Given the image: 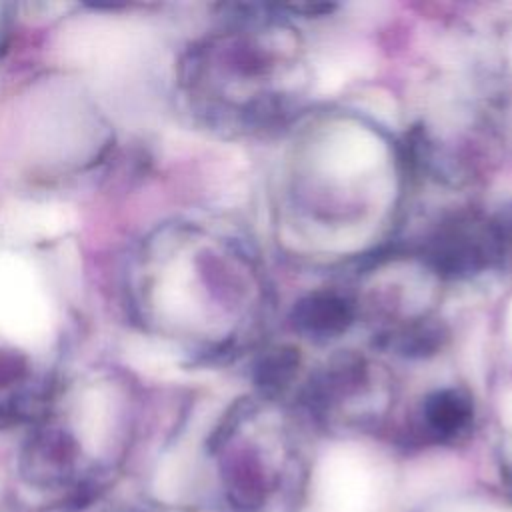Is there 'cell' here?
<instances>
[{
  "label": "cell",
  "mask_w": 512,
  "mask_h": 512,
  "mask_svg": "<svg viewBox=\"0 0 512 512\" xmlns=\"http://www.w3.org/2000/svg\"><path fill=\"white\" fill-rule=\"evenodd\" d=\"M78 456V444L66 430L40 426L24 446L20 468L30 484L58 488L76 476Z\"/></svg>",
  "instance_id": "6da1fadb"
},
{
  "label": "cell",
  "mask_w": 512,
  "mask_h": 512,
  "mask_svg": "<svg viewBox=\"0 0 512 512\" xmlns=\"http://www.w3.org/2000/svg\"><path fill=\"white\" fill-rule=\"evenodd\" d=\"M502 240L492 224H456L446 230L430 248L432 266L448 276L470 274L490 262Z\"/></svg>",
  "instance_id": "7a4b0ae2"
},
{
  "label": "cell",
  "mask_w": 512,
  "mask_h": 512,
  "mask_svg": "<svg viewBox=\"0 0 512 512\" xmlns=\"http://www.w3.org/2000/svg\"><path fill=\"white\" fill-rule=\"evenodd\" d=\"M352 304L334 292H312L296 302L290 320L296 332L314 340L338 338L352 324Z\"/></svg>",
  "instance_id": "3957f363"
},
{
  "label": "cell",
  "mask_w": 512,
  "mask_h": 512,
  "mask_svg": "<svg viewBox=\"0 0 512 512\" xmlns=\"http://www.w3.org/2000/svg\"><path fill=\"white\" fill-rule=\"evenodd\" d=\"M474 408L468 394L456 388L432 392L422 406L426 430L436 440H454L472 424Z\"/></svg>",
  "instance_id": "277c9868"
},
{
  "label": "cell",
  "mask_w": 512,
  "mask_h": 512,
  "mask_svg": "<svg viewBox=\"0 0 512 512\" xmlns=\"http://www.w3.org/2000/svg\"><path fill=\"white\" fill-rule=\"evenodd\" d=\"M300 356L298 350L292 346H276L264 352L256 364L254 376L262 390L278 392L282 390L292 376L296 374Z\"/></svg>",
  "instance_id": "5b68a950"
},
{
  "label": "cell",
  "mask_w": 512,
  "mask_h": 512,
  "mask_svg": "<svg viewBox=\"0 0 512 512\" xmlns=\"http://www.w3.org/2000/svg\"><path fill=\"white\" fill-rule=\"evenodd\" d=\"M442 328L436 324H414L396 336V348L406 356H426L442 344Z\"/></svg>",
  "instance_id": "8992f818"
},
{
  "label": "cell",
  "mask_w": 512,
  "mask_h": 512,
  "mask_svg": "<svg viewBox=\"0 0 512 512\" xmlns=\"http://www.w3.org/2000/svg\"><path fill=\"white\" fill-rule=\"evenodd\" d=\"M492 228L496 232V236L504 242V240H512V204L502 208V212L494 218Z\"/></svg>",
  "instance_id": "52a82bcc"
}]
</instances>
